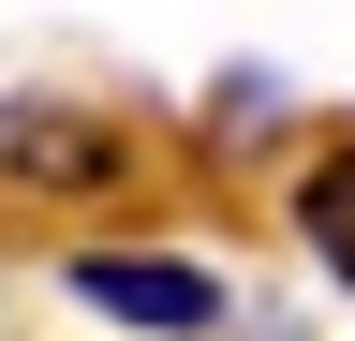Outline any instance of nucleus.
Returning <instances> with one entry per match:
<instances>
[{
    "label": "nucleus",
    "mask_w": 355,
    "mask_h": 341,
    "mask_svg": "<svg viewBox=\"0 0 355 341\" xmlns=\"http://www.w3.org/2000/svg\"><path fill=\"white\" fill-rule=\"evenodd\" d=\"M60 297H89V312L133 326V341H222V326H237V282L193 267V252H74Z\"/></svg>",
    "instance_id": "nucleus-1"
},
{
    "label": "nucleus",
    "mask_w": 355,
    "mask_h": 341,
    "mask_svg": "<svg viewBox=\"0 0 355 341\" xmlns=\"http://www.w3.org/2000/svg\"><path fill=\"white\" fill-rule=\"evenodd\" d=\"M0 178L15 193H119L133 149L104 104H0Z\"/></svg>",
    "instance_id": "nucleus-2"
},
{
    "label": "nucleus",
    "mask_w": 355,
    "mask_h": 341,
    "mask_svg": "<svg viewBox=\"0 0 355 341\" xmlns=\"http://www.w3.org/2000/svg\"><path fill=\"white\" fill-rule=\"evenodd\" d=\"M296 238H311V267L355 297V134H326V149L296 163Z\"/></svg>",
    "instance_id": "nucleus-3"
}]
</instances>
